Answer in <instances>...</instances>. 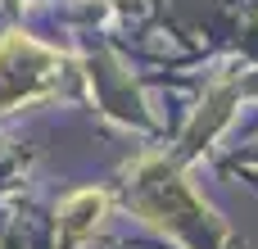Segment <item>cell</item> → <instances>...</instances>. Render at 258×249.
Segmentation results:
<instances>
[{
	"label": "cell",
	"mask_w": 258,
	"mask_h": 249,
	"mask_svg": "<svg viewBox=\"0 0 258 249\" xmlns=\"http://www.w3.org/2000/svg\"><path fill=\"white\" fill-rule=\"evenodd\" d=\"M100 213H104V195L86 191V195H77V200L63 209V231H68V236H77V231H86Z\"/></svg>",
	"instance_id": "cell-1"
}]
</instances>
